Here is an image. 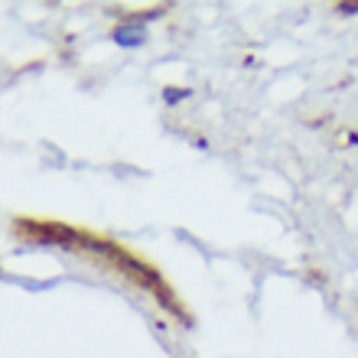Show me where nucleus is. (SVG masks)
<instances>
[{"mask_svg":"<svg viewBox=\"0 0 358 358\" xmlns=\"http://www.w3.org/2000/svg\"><path fill=\"white\" fill-rule=\"evenodd\" d=\"M17 235L33 238L39 245H59V248L82 245V231H76V228H69V225H59V222H27V218H20Z\"/></svg>","mask_w":358,"mask_h":358,"instance_id":"nucleus-1","label":"nucleus"},{"mask_svg":"<svg viewBox=\"0 0 358 358\" xmlns=\"http://www.w3.org/2000/svg\"><path fill=\"white\" fill-rule=\"evenodd\" d=\"M111 43L121 49H141L147 43V27L143 23H131V20H124L121 27L111 29Z\"/></svg>","mask_w":358,"mask_h":358,"instance_id":"nucleus-2","label":"nucleus"},{"mask_svg":"<svg viewBox=\"0 0 358 358\" xmlns=\"http://www.w3.org/2000/svg\"><path fill=\"white\" fill-rule=\"evenodd\" d=\"M186 98H192V88H179V85H166V88H163V101L170 104V108L182 104Z\"/></svg>","mask_w":358,"mask_h":358,"instance_id":"nucleus-3","label":"nucleus"},{"mask_svg":"<svg viewBox=\"0 0 358 358\" xmlns=\"http://www.w3.org/2000/svg\"><path fill=\"white\" fill-rule=\"evenodd\" d=\"M336 10H339L342 17H352V13H358V0H352V3H336Z\"/></svg>","mask_w":358,"mask_h":358,"instance_id":"nucleus-4","label":"nucleus"}]
</instances>
